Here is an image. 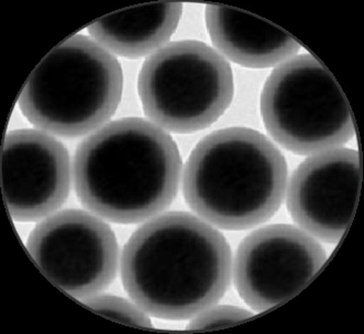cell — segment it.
Listing matches in <instances>:
<instances>
[{
	"label": "cell",
	"instance_id": "obj_1",
	"mask_svg": "<svg viewBox=\"0 0 364 334\" xmlns=\"http://www.w3.org/2000/svg\"><path fill=\"white\" fill-rule=\"evenodd\" d=\"M121 274L139 308L161 319H189L225 295L232 252L211 225L187 212H168L131 236Z\"/></svg>",
	"mask_w": 364,
	"mask_h": 334
},
{
	"label": "cell",
	"instance_id": "obj_2",
	"mask_svg": "<svg viewBox=\"0 0 364 334\" xmlns=\"http://www.w3.org/2000/svg\"><path fill=\"white\" fill-rule=\"evenodd\" d=\"M179 149L161 127L139 117L118 119L80 144L74 183L82 205L118 224L153 217L179 188Z\"/></svg>",
	"mask_w": 364,
	"mask_h": 334
},
{
	"label": "cell",
	"instance_id": "obj_3",
	"mask_svg": "<svg viewBox=\"0 0 364 334\" xmlns=\"http://www.w3.org/2000/svg\"><path fill=\"white\" fill-rule=\"evenodd\" d=\"M288 165L264 134L246 127L204 137L188 158V205L214 226L248 230L272 217L284 200Z\"/></svg>",
	"mask_w": 364,
	"mask_h": 334
},
{
	"label": "cell",
	"instance_id": "obj_4",
	"mask_svg": "<svg viewBox=\"0 0 364 334\" xmlns=\"http://www.w3.org/2000/svg\"><path fill=\"white\" fill-rule=\"evenodd\" d=\"M122 88L118 60L94 40L74 36L36 66L22 90L19 107L38 129L78 137L114 114Z\"/></svg>",
	"mask_w": 364,
	"mask_h": 334
},
{
	"label": "cell",
	"instance_id": "obj_5",
	"mask_svg": "<svg viewBox=\"0 0 364 334\" xmlns=\"http://www.w3.org/2000/svg\"><path fill=\"white\" fill-rule=\"evenodd\" d=\"M139 95L145 114L157 126L193 133L228 110L234 77L228 60L203 42H173L145 60Z\"/></svg>",
	"mask_w": 364,
	"mask_h": 334
},
{
	"label": "cell",
	"instance_id": "obj_6",
	"mask_svg": "<svg viewBox=\"0 0 364 334\" xmlns=\"http://www.w3.org/2000/svg\"><path fill=\"white\" fill-rule=\"evenodd\" d=\"M260 110L273 139L297 155L337 149L355 135L343 90L311 55L297 56L273 70L262 90Z\"/></svg>",
	"mask_w": 364,
	"mask_h": 334
},
{
	"label": "cell",
	"instance_id": "obj_7",
	"mask_svg": "<svg viewBox=\"0 0 364 334\" xmlns=\"http://www.w3.org/2000/svg\"><path fill=\"white\" fill-rule=\"evenodd\" d=\"M27 248L48 279L76 298L94 296L114 281L119 258L114 232L82 210H63L40 222Z\"/></svg>",
	"mask_w": 364,
	"mask_h": 334
},
{
	"label": "cell",
	"instance_id": "obj_8",
	"mask_svg": "<svg viewBox=\"0 0 364 334\" xmlns=\"http://www.w3.org/2000/svg\"><path fill=\"white\" fill-rule=\"evenodd\" d=\"M323 247L291 225H271L247 236L235 258L234 279L250 308L264 311L300 293L326 262Z\"/></svg>",
	"mask_w": 364,
	"mask_h": 334
},
{
	"label": "cell",
	"instance_id": "obj_9",
	"mask_svg": "<svg viewBox=\"0 0 364 334\" xmlns=\"http://www.w3.org/2000/svg\"><path fill=\"white\" fill-rule=\"evenodd\" d=\"M361 185L359 153L333 149L299 166L288 191V208L307 234L337 244L353 222Z\"/></svg>",
	"mask_w": 364,
	"mask_h": 334
},
{
	"label": "cell",
	"instance_id": "obj_10",
	"mask_svg": "<svg viewBox=\"0 0 364 334\" xmlns=\"http://www.w3.org/2000/svg\"><path fill=\"white\" fill-rule=\"evenodd\" d=\"M1 181L10 215L33 222L55 212L70 193V156L44 131L17 129L6 136Z\"/></svg>",
	"mask_w": 364,
	"mask_h": 334
},
{
	"label": "cell",
	"instance_id": "obj_11",
	"mask_svg": "<svg viewBox=\"0 0 364 334\" xmlns=\"http://www.w3.org/2000/svg\"><path fill=\"white\" fill-rule=\"evenodd\" d=\"M205 20L214 45L242 66L272 67L301 48L299 42L279 26L235 8L206 6Z\"/></svg>",
	"mask_w": 364,
	"mask_h": 334
},
{
	"label": "cell",
	"instance_id": "obj_12",
	"mask_svg": "<svg viewBox=\"0 0 364 334\" xmlns=\"http://www.w3.org/2000/svg\"><path fill=\"white\" fill-rule=\"evenodd\" d=\"M183 5L157 3L114 12L88 26L90 36L107 50L139 58L161 48L177 29Z\"/></svg>",
	"mask_w": 364,
	"mask_h": 334
},
{
	"label": "cell",
	"instance_id": "obj_13",
	"mask_svg": "<svg viewBox=\"0 0 364 334\" xmlns=\"http://www.w3.org/2000/svg\"><path fill=\"white\" fill-rule=\"evenodd\" d=\"M85 305L89 308L110 318V319L134 325V327L151 328V321L143 309L133 305L120 297L102 295V296L88 297Z\"/></svg>",
	"mask_w": 364,
	"mask_h": 334
},
{
	"label": "cell",
	"instance_id": "obj_14",
	"mask_svg": "<svg viewBox=\"0 0 364 334\" xmlns=\"http://www.w3.org/2000/svg\"><path fill=\"white\" fill-rule=\"evenodd\" d=\"M252 313L246 309L232 306H218L214 308H208L194 317L188 330H210L218 327L232 325L252 317Z\"/></svg>",
	"mask_w": 364,
	"mask_h": 334
}]
</instances>
